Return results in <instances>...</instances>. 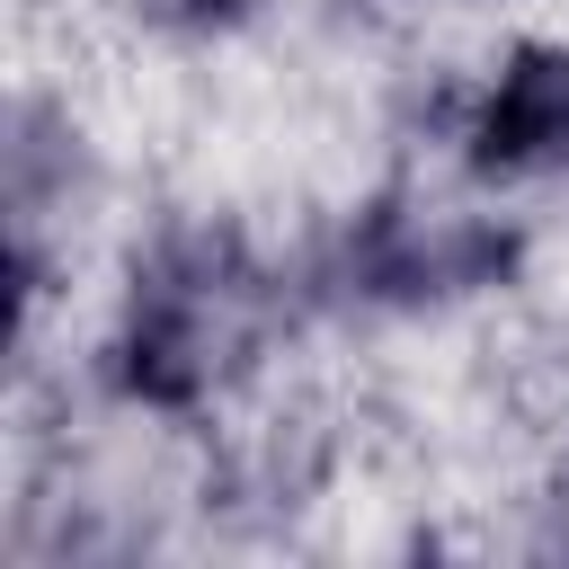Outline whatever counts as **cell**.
<instances>
[{"mask_svg": "<svg viewBox=\"0 0 569 569\" xmlns=\"http://www.w3.org/2000/svg\"><path fill=\"white\" fill-rule=\"evenodd\" d=\"M267 276L231 249V240H178L151 258V276L133 284L124 311V391L133 400H204L222 373L249 365V347L267 338Z\"/></svg>", "mask_w": 569, "mask_h": 569, "instance_id": "obj_1", "label": "cell"}, {"mask_svg": "<svg viewBox=\"0 0 569 569\" xmlns=\"http://www.w3.org/2000/svg\"><path fill=\"white\" fill-rule=\"evenodd\" d=\"M471 169H489V178L569 169V53L560 44H533L489 80V98L471 116Z\"/></svg>", "mask_w": 569, "mask_h": 569, "instance_id": "obj_2", "label": "cell"}, {"mask_svg": "<svg viewBox=\"0 0 569 569\" xmlns=\"http://www.w3.org/2000/svg\"><path fill=\"white\" fill-rule=\"evenodd\" d=\"M498 231L471 222V213H382V231L365 240L356 276L365 293H453V284H480L498 267Z\"/></svg>", "mask_w": 569, "mask_h": 569, "instance_id": "obj_3", "label": "cell"}]
</instances>
